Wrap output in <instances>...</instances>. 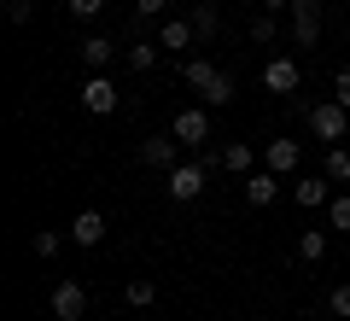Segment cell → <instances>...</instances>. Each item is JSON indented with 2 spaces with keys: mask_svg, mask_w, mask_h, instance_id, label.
<instances>
[{
  "mask_svg": "<svg viewBox=\"0 0 350 321\" xmlns=\"http://www.w3.org/2000/svg\"><path fill=\"white\" fill-rule=\"evenodd\" d=\"M175 158H181V140H175V135H146V140H140V164H146V170L170 175Z\"/></svg>",
  "mask_w": 350,
  "mask_h": 321,
  "instance_id": "7",
  "label": "cell"
},
{
  "mask_svg": "<svg viewBox=\"0 0 350 321\" xmlns=\"http://www.w3.org/2000/svg\"><path fill=\"white\" fill-rule=\"evenodd\" d=\"M158 47H175V53H181V47H199V29H193V18H163V24H158Z\"/></svg>",
  "mask_w": 350,
  "mask_h": 321,
  "instance_id": "13",
  "label": "cell"
},
{
  "mask_svg": "<svg viewBox=\"0 0 350 321\" xmlns=\"http://www.w3.org/2000/svg\"><path fill=\"white\" fill-rule=\"evenodd\" d=\"M199 158L211 164V170H228V175H239V181H245L251 170H257V146H251V140H228V146H204Z\"/></svg>",
  "mask_w": 350,
  "mask_h": 321,
  "instance_id": "2",
  "label": "cell"
},
{
  "mask_svg": "<svg viewBox=\"0 0 350 321\" xmlns=\"http://www.w3.org/2000/svg\"><path fill=\"white\" fill-rule=\"evenodd\" d=\"M6 18L12 24H29V0H6Z\"/></svg>",
  "mask_w": 350,
  "mask_h": 321,
  "instance_id": "29",
  "label": "cell"
},
{
  "mask_svg": "<svg viewBox=\"0 0 350 321\" xmlns=\"http://www.w3.org/2000/svg\"><path fill=\"white\" fill-rule=\"evenodd\" d=\"M304 123H310L327 146H345V135H350V112L338 105V99H315V105H304Z\"/></svg>",
  "mask_w": 350,
  "mask_h": 321,
  "instance_id": "1",
  "label": "cell"
},
{
  "mask_svg": "<svg viewBox=\"0 0 350 321\" xmlns=\"http://www.w3.org/2000/svg\"><path fill=\"white\" fill-rule=\"evenodd\" d=\"M327 222H333V234H350V193H333V205H327Z\"/></svg>",
  "mask_w": 350,
  "mask_h": 321,
  "instance_id": "22",
  "label": "cell"
},
{
  "mask_svg": "<svg viewBox=\"0 0 350 321\" xmlns=\"http://www.w3.org/2000/svg\"><path fill=\"white\" fill-rule=\"evenodd\" d=\"M123 298H129V309H152V304H158V286H152V281H129Z\"/></svg>",
  "mask_w": 350,
  "mask_h": 321,
  "instance_id": "20",
  "label": "cell"
},
{
  "mask_svg": "<svg viewBox=\"0 0 350 321\" xmlns=\"http://www.w3.org/2000/svg\"><path fill=\"white\" fill-rule=\"evenodd\" d=\"M199 99L211 105V112H216V105H234V76H228V70H216L211 82L199 88Z\"/></svg>",
  "mask_w": 350,
  "mask_h": 321,
  "instance_id": "17",
  "label": "cell"
},
{
  "mask_svg": "<svg viewBox=\"0 0 350 321\" xmlns=\"http://www.w3.org/2000/svg\"><path fill=\"white\" fill-rule=\"evenodd\" d=\"M298 164H304V146H298V140H269V146H262V170L298 175Z\"/></svg>",
  "mask_w": 350,
  "mask_h": 321,
  "instance_id": "11",
  "label": "cell"
},
{
  "mask_svg": "<svg viewBox=\"0 0 350 321\" xmlns=\"http://www.w3.org/2000/svg\"><path fill=\"white\" fill-rule=\"evenodd\" d=\"M59 240H64V234H53V228H36V257H59Z\"/></svg>",
  "mask_w": 350,
  "mask_h": 321,
  "instance_id": "25",
  "label": "cell"
},
{
  "mask_svg": "<svg viewBox=\"0 0 350 321\" xmlns=\"http://www.w3.org/2000/svg\"><path fill=\"white\" fill-rule=\"evenodd\" d=\"M170 12V0H135V18L140 24H152V18H163Z\"/></svg>",
  "mask_w": 350,
  "mask_h": 321,
  "instance_id": "27",
  "label": "cell"
},
{
  "mask_svg": "<svg viewBox=\"0 0 350 321\" xmlns=\"http://www.w3.org/2000/svg\"><path fill=\"white\" fill-rule=\"evenodd\" d=\"M333 99L350 112V70H338V76H333Z\"/></svg>",
  "mask_w": 350,
  "mask_h": 321,
  "instance_id": "28",
  "label": "cell"
},
{
  "mask_svg": "<svg viewBox=\"0 0 350 321\" xmlns=\"http://www.w3.org/2000/svg\"><path fill=\"white\" fill-rule=\"evenodd\" d=\"M298 82H304L298 59H269L262 64V88H269V94H298Z\"/></svg>",
  "mask_w": 350,
  "mask_h": 321,
  "instance_id": "10",
  "label": "cell"
},
{
  "mask_svg": "<svg viewBox=\"0 0 350 321\" xmlns=\"http://www.w3.org/2000/svg\"><path fill=\"white\" fill-rule=\"evenodd\" d=\"M170 135L181 140L187 152H204V146H211V105H187V112H175Z\"/></svg>",
  "mask_w": 350,
  "mask_h": 321,
  "instance_id": "3",
  "label": "cell"
},
{
  "mask_svg": "<svg viewBox=\"0 0 350 321\" xmlns=\"http://www.w3.org/2000/svg\"><path fill=\"white\" fill-rule=\"evenodd\" d=\"M239 193H245V205H257V210H269L280 198V175L275 170H251L245 175V187H239Z\"/></svg>",
  "mask_w": 350,
  "mask_h": 321,
  "instance_id": "12",
  "label": "cell"
},
{
  "mask_svg": "<svg viewBox=\"0 0 350 321\" xmlns=\"http://www.w3.org/2000/svg\"><path fill=\"white\" fill-rule=\"evenodd\" d=\"M292 41L298 47H315V36H321V0H292Z\"/></svg>",
  "mask_w": 350,
  "mask_h": 321,
  "instance_id": "6",
  "label": "cell"
},
{
  "mask_svg": "<svg viewBox=\"0 0 350 321\" xmlns=\"http://www.w3.org/2000/svg\"><path fill=\"white\" fill-rule=\"evenodd\" d=\"M298 321H315V316H298Z\"/></svg>",
  "mask_w": 350,
  "mask_h": 321,
  "instance_id": "31",
  "label": "cell"
},
{
  "mask_svg": "<svg viewBox=\"0 0 350 321\" xmlns=\"http://www.w3.org/2000/svg\"><path fill=\"white\" fill-rule=\"evenodd\" d=\"M327 309H333L338 321H350V281H345V286H333V298H327Z\"/></svg>",
  "mask_w": 350,
  "mask_h": 321,
  "instance_id": "26",
  "label": "cell"
},
{
  "mask_svg": "<svg viewBox=\"0 0 350 321\" xmlns=\"http://www.w3.org/2000/svg\"><path fill=\"white\" fill-rule=\"evenodd\" d=\"M298 257H304V263H321V257H327V234H321V228L298 234Z\"/></svg>",
  "mask_w": 350,
  "mask_h": 321,
  "instance_id": "21",
  "label": "cell"
},
{
  "mask_svg": "<svg viewBox=\"0 0 350 321\" xmlns=\"http://www.w3.org/2000/svg\"><path fill=\"white\" fill-rule=\"evenodd\" d=\"M280 6H292V0H262V12H280Z\"/></svg>",
  "mask_w": 350,
  "mask_h": 321,
  "instance_id": "30",
  "label": "cell"
},
{
  "mask_svg": "<svg viewBox=\"0 0 350 321\" xmlns=\"http://www.w3.org/2000/svg\"><path fill=\"white\" fill-rule=\"evenodd\" d=\"M193 29H199V47H211L216 41V29H222V12H216V0H193Z\"/></svg>",
  "mask_w": 350,
  "mask_h": 321,
  "instance_id": "15",
  "label": "cell"
},
{
  "mask_svg": "<svg viewBox=\"0 0 350 321\" xmlns=\"http://www.w3.org/2000/svg\"><path fill=\"white\" fill-rule=\"evenodd\" d=\"M152 64H158V41L135 36V41H129V70H152Z\"/></svg>",
  "mask_w": 350,
  "mask_h": 321,
  "instance_id": "18",
  "label": "cell"
},
{
  "mask_svg": "<svg viewBox=\"0 0 350 321\" xmlns=\"http://www.w3.org/2000/svg\"><path fill=\"white\" fill-rule=\"evenodd\" d=\"M333 187H338V181H327V175H298V181H292V205L327 210V205H333Z\"/></svg>",
  "mask_w": 350,
  "mask_h": 321,
  "instance_id": "8",
  "label": "cell"
},
{
  "mask_svg": "<svg viewBox=\"0 0 350 321\" xmlns=\"http://www.w3.org/2000/svg\"><path fill=\"white\" fill-rule=\"evenodd\" d=\"M70 240H76V246H100V240H105V216H100V210H76V216H70Z\"/></svg>",
  "mask_w": 350,
  "mask_h": 321,
  "instance_id": "14",
  "label": "cell"
},
{
  "mask_svg": "<svg viewBox=\"0 0 350 321\" xmlns=\"http://www.w3.org/2000/svg\"><path fill=\"white\" fill-rule=\"evenodd\" d=\"M111 59H117V41L111 36H82V64H88V70H105Z\"/></svg>",
  "mask_w": 350,
  "mask_h": 321,
  "instance_id": "16",
  "label": "cell"
},
{
  "mask_svg": "<svg viewBox=\"0 0 350 321\" xmlns=\"http://www.w3.org/2000/svg\"><path fill=\"white\" fill-rule=\"evenodd\" d=\"M64 12H70L76 24H88V18H100V12H105V0H64Z\"/></svg>",
  "mask_w": 350,
  "mask_h": 321,
  "instance_id": "24",
  "label": "cell"
},
{
  "mask_svg": "<svg viewBox=\"0 0 350 321\" xmlns=\"http://www.w3.org/2000/svg\"><path fill=\"white\" fill-rule=\"evenodd\" d=\"M204 181H211V164L199 158V164H175L163 187H170V198H175V205H193V198L204 193Z\"/></svg>",
  "mask_w": 350,
  "mask_h": 321,
  "instance_id": "5",
  "label": "cell"
},
{
  "mask_svg": "<svg viewBox=\"0 0 350 321\" xmlns=\"http://www.w3.org/2000/svg\"><path fill=\"white\" fill-rule=\"evenodd\" d=\"M280 36V24H275V12H262V18H251V41L257 47H269V41Z\"/></svg>",
  "mask_w": 350,
  "mask_h": 321,
  "instance_id": "23",
  "label": "cell"
},
{
  "mask_svg": "<svg viewBox=\"0 0 350 321\" xmlns=\"http://www.w3.org/2000/svg\"><path fill=\"white\" fill-rule=\"evenodd\" d=\"M117 105H123V88H117L105 70H94V76L82 82V112H94V117H111Z\"/></svg>",
  "mask_w": 350,
  "mask_h": 321,
  "instance_id": "4",
  "label": "cell"
},
{
  "mask_svg": "<svg viewBox=\"0 0 350 321\" xmlns=\"http://www.w3.org/2000/svg\"><path fill=\"white\" fill-rule=\"evenodd\" d=\"M327 181H338V187H345L350 181V146H327Z\"/></svg>",
  "mask_w": 350,
  "mask_h": 321,
  "instance_id": "19",
  "label": "cell"
},
{
  "mask_svg": "<svg viewBox=\"0 0 350 321\" xmlns=\"http://www.w3.org/2000/svg\"><path fill=\"white\" fill-rule=\"evenodd\" d=\"M82 309H88V286L82 281H59L53 286V316L59 321H82Z\"/></svg>",
  "mask_w": 350,
  "mask_h": 321,
  "instance_id": "9",
  "label": "cell"
}]
</instances>
